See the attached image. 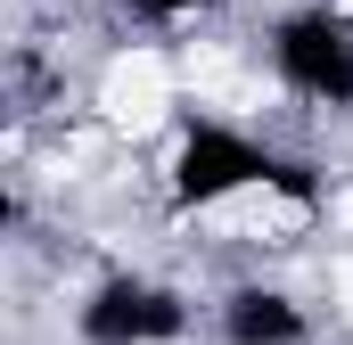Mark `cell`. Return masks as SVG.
I'll return each mask as SVG.
<instances>
[{
  "label": "cell",
  "mask_w": 353,
  "mask_h": 345,
  "mask_svg": "<svg viewBox=\"0 0 353 345\" xmlns=\"http://www.w3.org/2000/svg\"><path fill=\"white\" fill-rule=\"evenodd\" d=\"M148 8H173V17H181V8H197V0H148Z\"/></svg>",
  "instance_id": "7a4b0ae2"
},
{
  "label": "cell",
  "mask_w": 353,
  "mask_h": 345,
  "mask_svg": "<svg viewBox=\"0 0 353 345\" xmlns=\"http://www.w3.org/2000/svg\"><path fill=\"white\" fill-rule=\"evenodd\" d=\"M181 99H189V90H181V58L173 50H157V41H115V50L99 58V75H90V124H99L107 140L140 148V140L173 132Z\"/></svg>",
  "instance_id": "6da1fadb"
}]
</instances>
